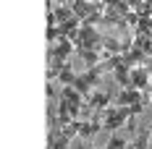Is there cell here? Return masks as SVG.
<instances>
[{
    "label": "cell",
    "instance_id": "1",
    "mask_svg": "<svg viewBox=\"0 0 152 149\" xmlns=\"http://www.w3.org/2000/svg\"><path fill=\"white\" fill-rule=\"evenodd\" d=\"M76 52V45L68 39V37H61L58 42H53V45L47 47V63L50 60H58V63H68L71 55Z\"/></svg>",
    "mask_w": 152,
    "mask_h": 149
},
{
    "label": "cell",
    "instance_id": "2",
    "mask_svg": "<svg viewBox=\"0 0 152 149\" xmlns=\"http://www.w3.org/2000/svg\"><path fill=\"white\" fill-rule=\"evenodd\" d=\"M150 76H152V71L147 68V65H137V68H131V89L147 92V89H150Z\"/></svg>",
    "mask_w": 152,
    "mask_h": 149
},
{
    "label": "cell",
    "instance_id": "3",
    "mask_svg": "<svg viewBox=\"0 0 152 149\" xmlns=\"http://www.w3.org/2000/svg\"><path fill=\"white\" fill-rule=\"evenodd\" d=\"M110 76H113V81H115V84H121V89H123V86H131V68H129L123 60L115 65V71H113Z\"/></svg>",
    "mask_w": 152,
    "mask_h": 149
},
{
    "label": "cell",
    "instance_id": "4",
    "mask_svg": "<svg viewBox=\"0 0 152 149\" xmlns=\"http://www.w3.org/2000/svg\"><path fill=\"white\" fill-rule=\"evenodd\" d=\"M107 102H110V92H102V89H94V92L89 94V100H87V105L94 107L97 113H102Z\"/></svg>",
    "mask_w": 152,
    "mask_h": 149
},
{
    "label": "cell",
    "instance_id": "5",
    "mask_svg": "<svg viewBox=\"0 0 152 149\" xmlns=\"http://www.w3.org/2000/svg\"><path fill=\"white\" fill-rule=\"evenodd\" d=\"M102 128V123H97V120H81V128H79V136L81 139H87V141H92L94 136H97V131Z\"/></svg>",
    "mask_w": 152,
    "mask_h": 149
},
{
    "label": "cell",
    "instance_id": "6",
    "mask_svg": "<svg viewBox=\"0 0 152 149\" xmlns=\"http://www.w3.org/2000/svg\"><path fill=\"white\" fill-rule=\"evenodd\" d=\"M150 139H152V128H137V136H134V149H150Z\"/></svg>",
    "mask_w": 152,
    "mask_h": 149
},
{
    "label": "cell",
    "instance_id": "7",
    "mask_svg": "<svg viewBox=\"0 0 152 149\" xmlns=\"http://www.w3.org/2000/svg\"><path fill=\"white\" fill-rule=\"evenodd\" d=\"M61 97H63V100H68L71 105H79V107H84V102H87L74 86H63V89H61Z\"/></svg>",
    "mask_w": 152,
    "mask_h": 149
},
{
    "label": "cell",
    "instance_id": "8",
    "mask_svg": "<svg viewBox=\"0 0 152 149\" xmlns=\"http://www.w3.org/2000/svg\"><path fill=\"white\" fill-rule=\"evenodd\" d=\"M76 76H79V73H74L71 63H66V65H63V71L58 73V84H61V86H71V84L76 81Z\"/></svg>",
    "mask_w": 152,
    "mask_h": 149
},
{
    "label": "cell",
    "instance_id": "9",
    "mask_svg": "<svg viewBox=\"0 0 152 149\" xmlns=\"http://www.w3.org/2000/svg\"><path fill=\"white\" fill-rule=\"evenodd\" d=\"M63 65H66V63L50 60V65H47V73H45V78H47V81H58V73L63 71Z\"/></svg>",
    "mask_w": 152,
    "mask_h": 149
},
{
    "label": "cell",
    "instance_id": "10",
    "mask_svg": "<svg viewBox=\"0 0 152 149\" xmlns=\"http://www.w3.org/2000/svg\"><path fill=\"white\" fill-rule=\"evenodd\" d=\"M63 34H61V26H47V31H45V39L53 45V42H58Z\"/></svg>",
    "mask_w": 152,
    "mask_h": 149
},
{
    "label": "cell",
    "instance_id": "11",
    "mask_svg": "<svg viewBox=\"0 0 152 149\" xmlns=\"http://www.w3.org/2000/svg\"><path fill=\"white\" fill-rule=\"evenodd\" d=\"M126 128H129V131H137V120H134V115L126 120Z\"/></svg>",
    "mask_w": 152,
    "mask_h": 149
},
{
    "label": "cell",
    "instance_id": "12",
    "mask_svg": "<svg viewBox=\"0 0 152 149\" xmlns=\"http://www.w3.org/2000/svg\"><path fill=\"white\" fill-rule=\"evenodd\" d=\"M102 3H105L107 8H115V5H118V3H121V0H102Z\"/></svg>",
    "mask_w": 152,
    "mask_h": 149
},
{
    "label": "cell",
    "instance_id": "13",
    "mask_svg": "<svg viewBox=\"0 0 152 149\" xmlns=\"http://www.w3.org/2000/svg\"><path fill=\"white\" fill-rule=\"evenodd\" d=\"M126 149H134V144H129V147H126Z\"/></svg>",
    "mask_w": 152,
    "mask_h": 149
},
{
    "label": "cell",
    "instance_id": "14",
    "mask_svg": "<svg viewBox=\"0 0 152 149\" xmlns=\"http://www.w3.org/2000/svg\"><path fill=\"white\" fill-rule=\"evenodd\" d=\"M105 149H113V147H110V144H105Z\"/></svg>",
    "mask_w": 152,
    "mask_h": 149
},
{
    "label": "cell",
    "instance_id": "15",
    "mask_svg": "<svg viewBox=\"0 0 152 149\" xmlns=\"http://www.w3.org/2000/svg\"><path fill=\"white\" fill-rule=\"evenodd\" d=\"M53 3H63V0H53Z\"/></svg>",
    "mask_w": 152,
    "mask_h": 149
},
{
    "label": "cell",
    "instance_id": "16",
    "mask_svg": "<svg viewBox=\"0 0 152 149\" xmlns=\"http://www.w3.org/2000/svg\"><path fill=\"white\" fill-rule=\"evenodd\" d=\"M147 3H152V0H147Z\"/></svg>",
    "mask_w": 152,
    "mask_h": 149
}]
</instances>
